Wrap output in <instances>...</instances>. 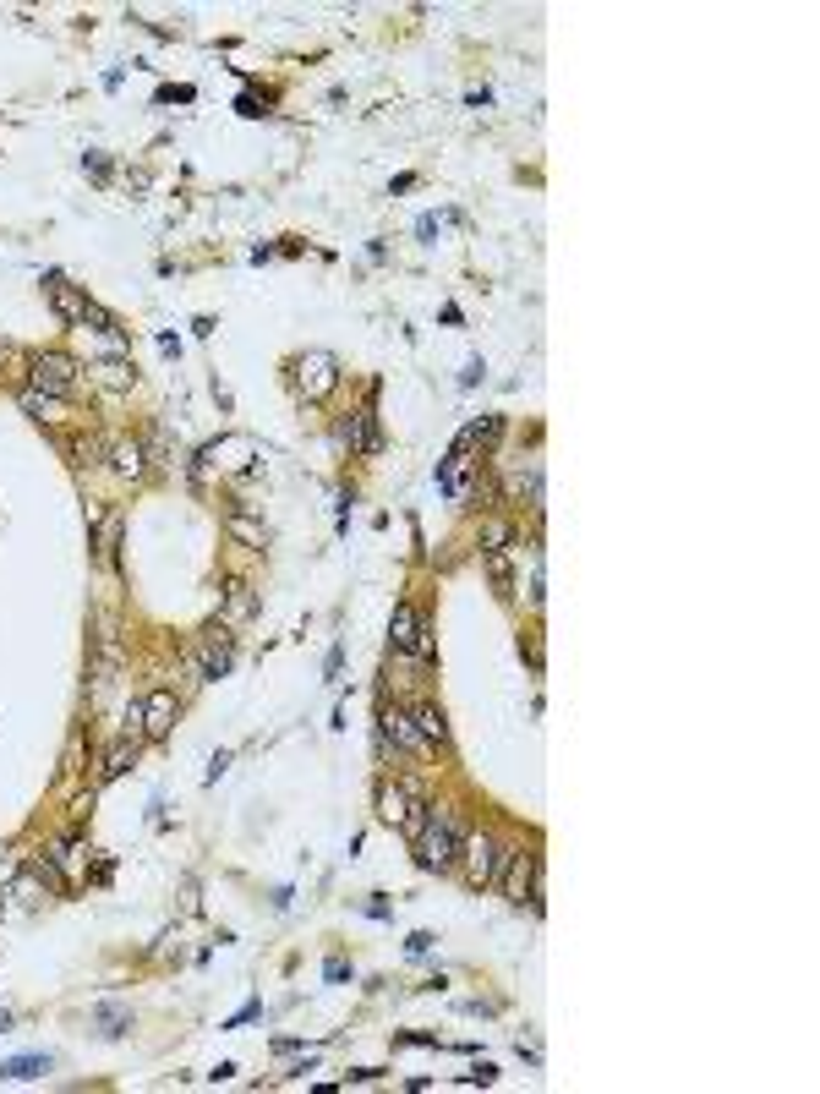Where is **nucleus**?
Wrapping results in <instances>:
<instances>
[{"mask_svg":"<svg viewBox=\"0 0 820 1094\" xmlns=\"http://www.w3.org/2000/svg\"><path fill=\"white\" fill-rule=\"evenodd\" d=\"M410 723H416L421 733H427V744L438 750V744H449V717L438 712V706H410Z\"/></svg>","mask_w":820,"mask_h":1094,"instance_id":"obj_19","label":"nucleus"},{"mask_svg":"<svg viewBox=\"0 0 820 1094\" xmlns=\"http://www.w3.org/2000/svg\"><path fill=\"white\" fill-rule=\"evenodd\" d=\"M427 947H432V936H427V930H416V936L405 941V952H410V958H421V952H427Z\"/></svg>","mask_w":820,"mask_h":1094,"instance_id":"obj_29","label":"nucleus"},{"mask_svg":"<svg viewBox=\"0 0 820 1094\" xmlns=\"http://www.w3.org/2000/svg\"><path fill=\"white\" fill-rule=\"evenodd\" d=\"M225 531H230V537H236L241 547H252V553H263V547H268V526H263V520H252V515H246V504H230Z\"/></svg>","mask_w":820,"mask_h":1094,"instance_id":"obj_11","label":"nucleus"},{"mask_svg":"<svg viewBox=\"0 0 820 1094\" xmlns=\"http://www.w3.org/2000/svg\"><path fill=\"white\" fill-rule=\"evenodd\" d=\"M465 471H471V449L454 444V455L438 465V493H449L454 504H460V498H465Z\"/></svg>","mask_w":820,"mask_h":1094,"instance_id":"obj_15","label":"nucleus"},{"mask_svg":"<svg viewBox=\"0 0 820 1094\" xmlns=\"http://www.w3.org/2000/svg\"><path fill=\"white\" fill-rule=\"evenodd\" d=\"M22 411L33 416V422H61V405H55V394H39V389H22Z\"/></svg>","mask_w":820,"mask_h":1094,"instance_id":"obj_23","label":"nucleus"},{"mask_svg":"<svg viewBox=\"0 0 820 1094\" xmlns=\"http://www.w3.org/2000/svg\"><path fill=\"white\" fill-rule=\"evenodd\" d=\"M93 1018H99V1034H104V1040H121L126 1023H132V1012H126V1007H99Z\"/></svg>","mask_w":820,"mask_h":1094,"instance_id":"obj_25","label":"nucleus"},{"mask_svg":"<svg viewBox=\"0 0 820 1094\" xmlns=\"http://www.w3.org/2000/svg\"><path fill=\"white\" fill-rule=\"evenodd\" d=\"M378 733H383V739H389V744H400V750H410V755H432L427 733H421L416 723H410V712H383Z\"/></svg>","mask_w":820,"mask_h":1094,"instance_id":"obj_9","label":"nucleus"},{"mask_svg":"<svg viewBox=\"0 0 820 1094\" xmlns=\"http://www.w3.org/2000/svg\"><path fill=\"white\" fill-rule=\"evenodd\" d=\"M334 438L350 449V455H383V433H378V411H372V405H361L356 416H345V422L334 427Z\"/></svg>","mask_w":820,"mask_h":1094,"instance_id":"obj_6","label":"nucleus"},{"mask_svg":"<svg viewBox=\"0 0 820 1094\" xmlns=\"http://www.w3.org/2000/svg\"><path fill=\"white\" fill-rule=\"evenodd\" d=\"M460 843H465V821L454 805H427V816L416 826V865L421 870H449L460 865Z\"/></svg>","mask_w":820,"mask_h":1094,"instance_id":"obj_1","label":"nucleus"},{"mask_svg":"<svg viewBox=\"0 0 820 1094\" xmlns=\"http://www.w3.org/2000/svg\"><path fill=\"white\" fill-rule=\"evenodd\" d=\"M77 362L72 356H61V351H44V356H33V383L28 389H39V394H55V400H66V394H77Z\"/></svg>","mask_w":820,"mask_h":1094,"instance_id":"obj_4","label":"nucleus"},{"mask_svg":"<svg viewBox=\"0 0 820 1094\" xmlns=\"http://www.w3.org/2000/svg\"><path fill=\"white\" fill-rule=\"evenodd\" d=\"M93 526H99V537H93L99 558H115V542H121V515H99Z\"/></svg>","mask_w":820,"mask_h":1094,"instance_id":"obj_24","label":"nucleus"},{"mask_svg":"<svg viewBox=\"0 0 820 1094\" xmlns=\"http://www.w3.org/2000/svg\"><path fill=\"white\" fill-rule=\"evenodd\" d=\"M104 455H110V471H115V476H143V471H148V449L137 444V438H121V444H110Z\"/></svg>","mask_w":820,"mask_h":1094,"instance_id":"obj_16","label":"nucleus"},{"mask_svg":"<svg viewBox=\"0 0 820 1094\" xmlns=\"http://www.w3.org/2000/svg\"><path fill=\"white\" fill-rule=\"evenodd\" d=\"M257 613V597H252V586H246V580H230V591H225V630H236V624H246Z\"/></svg>","mask_w":820,"mask_h":1094,"instance_id":"obj_17","label":"nucleus"},{"mask_svg":"<svg viewBox=\"0 0 820 1094\" xmlns=\"http://www.w3.org/2000/svg\"><path fill=\"white\" fill-rule=\"evenodd\" d=\"M137 744H143V739H121L110 755H104V766H99V783H115V777H121L126 766L137 761Z\"/></svg>","mask_w":820,"mask_h":1094,"instance_id":"obj_21","label":"nucleus"},{"mask_svg":"<svg viewBox=\"0 0 820 1094\" xmlns=\"http://www.w3.org/2000/svg\"><path fill=\"white\" fill-rule=\"evenodd\" d=\"M509 493H514V498H525L531 509H542V460L509 465Z\"/></svg>","mask_w":820,"mask_h":1094,"instance_id":"obj_13","label":"nucleus"},{"mask_svg":"<svg viewBox=\"0 0 820 1094\" xmlns=\"http://www.w3.org/2000/svg\"><path fill=\"white\" fill-rule=\"evenodd\" d=\"M88 372L104 383V389H132V383H137V367L126 362V356H104V362H93Z\"/></svg>","mask_w":820,"mask_h":1094,"instance_id":"obj_18","label":"nucleus"},{"mask_svg":"<svg viewBox=\"0 0 820 1094\" xmlns=\"http://www.w3.org/2000/svg\"><path fill=\"white\" fill-rule=\"evenodd\" d=\"M509 537H514V531L503 526V520H487V526H482V542H487V547H509Z\"/></svg>","mask_w":820,"mask_h":1094,"instance_id":"obj_26","label":"nucleus"},{"mask_svg":"<svg viewBox=\"0 0 820 1094\" xmlns=\"http://www.w3.org/2000/svg\"><path fill=\"white\" fill-rule=\"evenodd\" d=\"M465 1084H498V1067H492V1062H482L471 1078H465Z\"/></svg>","mask_w":820,"mask_h":1094,"instance_id":"obj_28","label":"nucleus"},{"mask_svg":"<svg viewBox=\"0 0 820 1094\" xmlns=\"http://www.w3.org/2000/svg\"><path fill=\"white\" fill-rule=\"evenodd\" d=\"M460 859H465V881H471V887H492L498 870H503V848H498V837H487V832H476V837L465 832Z\"/></svg>","mask_w":820,"mask_h":1094,"instance_id":"obj_3","label":"nucleus"},{"mask_svg":"<svg viewBox=\"0 0 820 1094\" xmlns=\"http://www.w3.org/2000/svg\"><path fill=\"white\" fill-rule=\"evenodd\" d=\"M0 881H6V887L17 881V859H11V854H0Z\"/></svg>","mask_w":820,"mask_h":1094,"instance_id":"obj_30","label":"nucleus"},{"mask_svg":"<svg viewBox=\"0 0 820 1094\" xmlns=\"http://www.w3.org/2000/svg\"><path fill=\"white\" fill-rule=\"evenodd\" d=\"M498 870L503 876V892H509V903H531V909H542V854L536 848H514V854H503Z\"/></svg>","mask_w":820,"mask_h":1094,"instance_id":"obj_2","label":"nucleus"},{"mask_svg":"<svg viewBox=\"0 0 820 1094\" xmlns=\"http://www.w3.org/2000/svg\"><path fill=\"white\" fill-rule=\"evenodd\" d=\"M44 290H50V307L61 312L66 323H82V318H88V296H77V290L66 285L61 274H50V279H44Z\"/></svg>","mask_w":820,"mask_h":1094,"instance_id":"obj_12","label":"nucleus"},{"mask_svg":"<svg viewBox=\"0 0 820 1094\" xmlns=\"http://www.w3.org/2000/svg\"><path fill=\"white\" fill-rule=\"evenodd\" d=\"M175 712H181V701H175V690H154L143 701V739H170L175 733Z\"/></svg>","mask_w":820,"mask_h":1094,"instance_id":"obj_8","label":"nucleus"},{"mask_svg":"<svg viewBox=\"0 0 820 1094\" xmlns=\"http://www.w3.org/2000/svg\"><path fill=\"white\" fill-rule=\"evenodd\" d=\"M421 613H416V602H394V619H389V640H394V651H416V640H421Z\"/></svg>","mask_w":820,"mask_h":1094,"instance_id":"obj_10","label":"nucleus"},{"mask_svg":"<svg viewBox=\"0 0 820 1094\" xmlns=\"http://www.w3.org/2000/svg\"><path fill=\"white\" fill-rule=\"evenodd\" d=\"M230 662H236V635L219 624V630H208L203 646H197V679H225Z\"/></svg>","mask_w":820,"mask_h":1094,"instance_id":"obj_7","label":"nucleus"},{"mask_svg":"<svg viewBox=\"0 0 820 1094\" xmlns=\"http://www.w3.org/2000/svg\"><path fill=\"white\" fill-rule=\"evenodd\" d=\"M296 389L307 394V400H328V394L339 389V362H334L328 351L296 356Z\"/></svg>","mask_w":820,"mask_h":1094,"instance_id":"obj_5","label":"nucleus"},{"mask_svg":"<svg viewBox=\"0 0 820 1094\" xmlns=\"http://www.w3.org/2000/svg\"><path fill=\"white\" fill-rule=\"evenodd\" d=\"M44 1073H50V1056H17V1062H0V1078H17V1084L44 1078Z\"/></svg>","mask_w":820,"mask_h":1094,"instance_id":"obj_22","label":"nucleus"},{"mask_svg":"<svg viewBox=\"0 0 820 1094\" xmlns=\"http://www.w3.org/2000/svg\"><path fill=\"white\" fill-rule=\"evenodd\" d=\"M72 455H77V465H93V460L104 455V444H93V438H77V444H72Z\"/></svg>","mask_w":820,"mask_h":1094,"instance_id":"obj_27","label":"nucleus"},{"mask_svg":"<svg viewBox=\"0 0 820 1094\" xmlns=\"http://www.w3.org/2000/svg\"><path fill=\"white\" fill-rule=\"evenodd\" d=\"M115 673H121V635L104 624V630H99V662H93V690H104Z\"/></svg>","mask_w":820,"mask_h":1094,"instance_id":"obj_14","label":"nucleus"},{"mask_svg":"<svg viewBox=\"0 0 820 1094\" xmlns=\"http://www.w3.org/2000/svg\"><path fill=\"white\" fill-rule=\"evenodd\" d=\"M487 558V575L498 586V597H514V564H509V547H482Z\"/></svg>","mask_w":820,"mask_h":1094,"instance_id":"obj_20","label":"nucleus"}]
</instances>
